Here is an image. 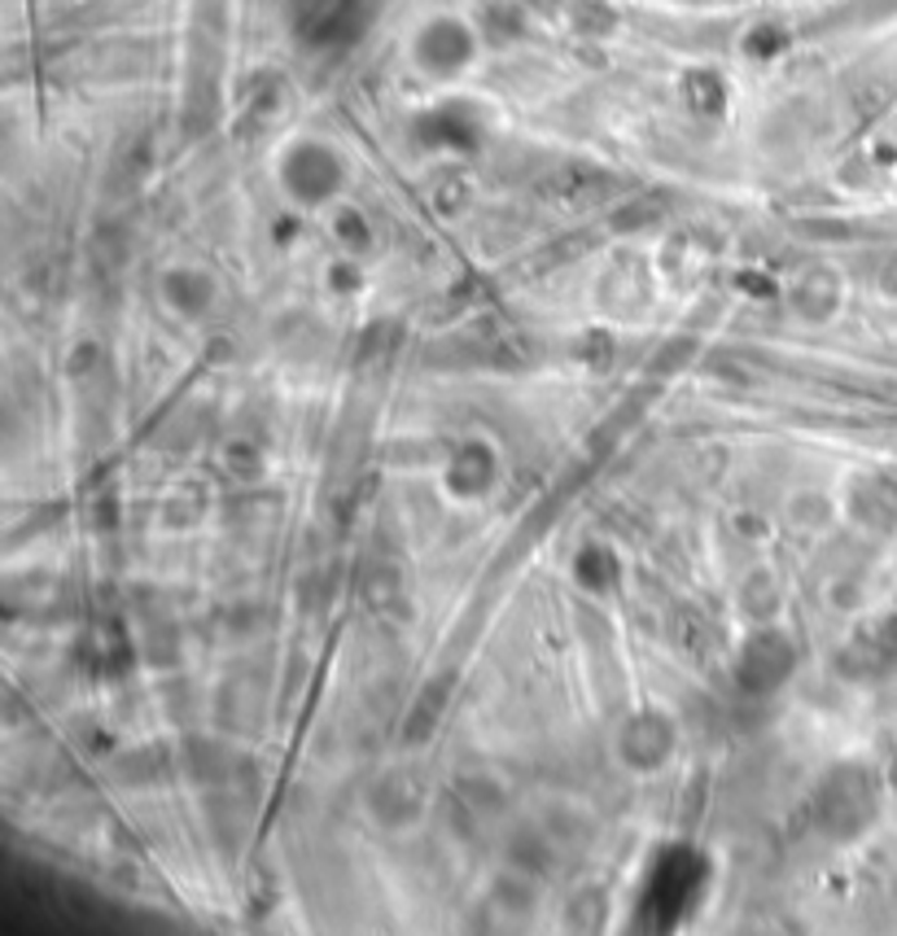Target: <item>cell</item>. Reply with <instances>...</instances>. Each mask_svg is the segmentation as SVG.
I'll list each match as a JSON object with an SVG mask.
<instances>
[{
	"label": "cell",
	"instance_id": "6da1fadb",
	"mask_svg": "<svg viewBox=\"0 0 897 936\" xmlns=\"http://www.w3.org/2000/svg\"><path fill=\"white\" fill-rule=\"evenodd\" d=\"M280 180L298 202L316 206V202H329L342 189V162L325 145H298V149H289V158L280 167Z\"/></svg>",
	"mask_w": 897,
	"mask_h": 936
},
{
	"label": "cell",
	"instance_id": "7a4b0ae2",
	"mask_svg": "<svg viewBox=\"0 0 897 936\" xmlns=\"http://www.w3.org/2000/svg\"><path fill=\"white\" fill-rule=\"evenodd\" d=\"M622 757H627V766H635V770H653V766H662L666 757H670V749H675V731H670V722L666 718H657V714H640V718H631L627 722V731H622Z\"/></svg>",
	"mask_w": 897,
	"mask_h": 936
},
{
	"label": "cell",
	"instance_id": "3957f363",
	"mask_svg": "<svg viewBox=\"0 0 897 936\" xmlns=\"http://www.w3.org/2000/svg\"><path fill=\"white\" fill-rule=\"evenodd\" d=\"M473 53V40L460 23H429L421 36H416V62L447 75V71H460Z\"/></svg>",
	"mask_w": 897,
	"mask_h": 936
},
{
	"label": "cell",
	"instance_id": "277c9868",
	"mask_svg": "<svg viewBox=\"0 0 897 936\" xmlns=\"http://www.w3.org/2000/svg\"><path fill=\"white\" fill-rule=\"evenodd\" d=\"M298 27H303L307 40H320V45L347 40L360 27V10L355 0H303L298 5Z\"/></svg>",
	"mask_w": 897,
	"mask_h": 936
}]
</instances>
